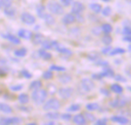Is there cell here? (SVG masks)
<instances>
[{
  "mask_svg": "<svg viewBox=\"0 0 131 125\" xmlns=\"http://www.w3.org/2000/svg\"><path fill=\"white\" fill-rule=\"evenodd\" d=\"M48 97V92L44 89H35L31 94V99L36 105H41Z\"/></svg>",
  "mask_w": 131,
  "mask_h": 125,
  "instance_id": "obj_1",
  "label": "cell"
},
{
  "mask_svg": "<svg viewBox=\"0 0 131 125\" xmlns=\"http://www.w3.org/2000/svg\"><path fill=\"white\" fill-rule=\"evenodd\" d=\"M94 88V83L92 80L90 79H83L81 81L80 86H79V89L81 90V93L84 94L87 92H90L92 91Z\"/></svg>",
  "mask_w": 131,
  "mask_h": 125,
  "instance_id": "obj_2",
  "label": "cell"
},
{
  "mask_svg": "<svg viewBox=\"0 0 131 125\" xmlns=\"http://www.w3.org/2000/svg\"><path fill=\"white\" fill-rule=\"evenodd\" d=\"M48 9L53 14L55 15H62L64 13V8L61 5V4L56 2H50L47 5Z\"/></svg>",
  "mask_w": 131,
  "mask_h": 125,
  "instance_id": "obj_3",
  "label": "cell"
},
{
  "mask_svg": "<svg viewBox=\"0 0 131 125\" xmlns=\"http://www.w3.org/2000/svg\"><path fill=\"white\" fill-rule=\"evenodd\" d=\"M113 76H114V72L108 66L104 68L102 73L92 75V78L94 79H101L104 77H113Z\"/></svg>",
  "mask_w": 131,
  "mask_h": 125,
  "instance_id": "obj_4",
  "label": "cell"
},
{
  "mask_svg": "<svg viewBox=\"0 0 131 125\" xmlns=\"http://www.w3.org/2000/svg\"><path fill=\"white\" fill-rule=\"evenodd\" d=\"M61 107V104L58 100L55 99H51L48 100L43 106V109L45 111H50V110H58Z\"/></svg>",
  "mask_w": 131,
  "mask_h": 125,
  "instance_id": "obj_5",
  "label": "cell"
},
{
  "mask_svg": "<svg viewBox=\"0 0 131 125\" xmlns=\"http://www.w3.org/2000/svg\"><path fill=\"white\" fill-rule=\"evenodd\" d=\"M21 20L23 23L28 25H31L35 22V18L28 12H24L21 15Z\"/></svg>",
  "mask_w": 131,
  "mask_h": 125,
  "instance_id": "obj_6",
  "label": "cell"
},
{
  "mask_svg": "<svg viewBox=\"0 0 131 125\" xmlns=\"http://www.w3.org/2000/svg\"><path fill=\"white\" fill-rule=\"evenodd\" d=\"M21 120L19 118L12 117V118H2L0 119V124L2 125H9V124H20Z\"/></svg>",
  "mask_w": 131,
  "mask_h": 125,
  "instance_id": "obj_7",
  "label": "cell"
},
{
  "mask_svg": "<svg viewBox=\"0 0 131 125\" xmlns=\"http://www.w3.org/2000/svg\"><path fill=\"white\" fill-rule=\"evenodd\" d=\"M74 92V90L72 88H61L58 90V95L59 96L63 99H69Z\"/></svg>",
  "mask_w": 131,
  "mask_h": 125,
  "instance_id": "obj_8",
  "label": "cell"
},
{
  "mask_svg": "<svg viewBox=\"0 0 131 125\" xmlns=\"http://www.w3.org/2000/svg\"><path fill=\"white\" fill-rule=\"evenodd\" d=\"M127 105V100L123 98H118L110 102V105L112 108H122Z\"/></svg>",
  "mask_w": 131,
  "mask_h": 125,
  "instance_id": "obj_9",
  "label": "cell"
},
{
  "mask_svg": "<svg viewBox=\"0 0 131 125\" xmlns=\"http://www.w3.org/2000/svg\"><path fill=\"white\" fill-rule=\"evenodd\" d=\"M84 10V5L82 3H81L79 2H74V4L72 5V8H71V12L74 15L81 14Z\"/></svg>",
  "mask_w": 131,
  "mask_h": 125,
  "instance_id": "obj_10",
  "label": "cell"
},
{
  "mask_svg": "<svg viewBox=\"0 0 131 125\" xmlns=\"http://www.w3.org/2000/svg\"><path fill=\"white\" fill-rule=\"evenodd\" d=\"M76 21V17L73 13H69L65 15L62 18V22L64 24H71Z\"/></svg>",
  "mask_w": 131,
  "mask_h": 125,
  "instance_id": "obj_11",
  "label": "cell"
},
{
  "mask_svg": "<svg viewBox=\"0 0 131 125\" xmlns=\"http://www.w3.org/2000/svg\"><path fill=\"white\" fill-rule=\"evenodd\" d=\"M18 35L24 39L29 40L33 37V34L31 31L27 30V29H20L18 32Z\"/></svg>",
  "mask_w": 131,
  "mask_h": 125,
  "instance_id": "obj_12",
  "label": "cell"
},
{
  "mask_svg": "<svg viewBox=\"0 0 131 125\" xmlns=\"http://www.w3.org/2000/svg\"><path fill=\"white\" fill-rule=\"evenodd\" d=\"M2 37L3 38H5V39L8 40V41H10V42L15 44H19L21 43L20 39H18V38L17 37H15V35L11 34H8V33H7V34H2Z\"/></svg>",
  "mask_w": 131,
  "mask_h": 125,
  "instance_id": "obj_13",
  "label": "cell"
},
{
  "mask_svg": "<svg viewBox=\"0 0 131 125\" xmlns=\"http://www.w3.org/2000/svg\"><path fill=\"white\" fill-rule=\"evenodd\" d=\"M111 121L115 123H119L121 124H127L129 122V120L124 117V116H119V115H115V116H112L111 118Z\"/></svg>",
  "mask_w": 131,
  "mask_h": 125,
  "instance_id": "obj_14",
  "label": "cell"
},
{
  "mask_svg": "<svg viewBox=\"0 0 131 125\" xmlns=\"http://www.w3.org/2000/svg\"><path fill=\"white\" fill-rule=\"evenodd\" d=\"M72 78L69 74L67 73H64V74H61L58 76V80L62 84H68L71 81Z\"/></svg>",
  "mask_w": 131,
  "mask_h": 125,
  "instance_id": "obj_15",
  "label": "cell"
},
{
  "mask_svg": "<svg viewBox=\"0 0 131 125\" xmlns=\"http://www.w3.org/2000/svg\"><path fill=\"white\" fill-rule=\"evenodd\" d=\"M38 55L45 60H49L52 57V55L50 53L47 52L45 49H40L38 50Z\"/></svg>",
  "mask_w": 131,
  "mask_h": 125,
  "instance_id": "obj_16",
  "label": "cell"
},
{
  "mask_svg": "<svg viewBox=\"0 0 131 125\" xmlns=\"http://www.w3.org/2000/svg\"><path fill=\"white\" fill-rule=\"evenodd\" d=\"M73 121H74V123L80 125L85 124L86 122H87L85 118H84V115H75L73 118Z\"/></svg>",
  "mask_w": 131,
  "mask_h": 125,
  "instance_id": "obj_17",
  "label": "cell"
},
{
  "mask_svg": "<svg viewBox=\"0 0 131 125\" xmlns=\"http://www.w3.org/2000/svg\"><path fill=\"white\" fill-rule=\"evenodd\" d=\"M43 18L45 19V23L48 25H53L54 24V22H55L54 18L51 15H50V14H46L45 13V15Z\"/></svg>",
  "mask_w": 131,
  "mask_h": 125,
  "instance_id": "obj_18",
  "label": "cell"
},
{
  "mask_svg": "<svg viewBox=\"0 0 131 125\" xmlns=\"http://www.w3.org/2000/svg\"><path fill=\"white\" fill-rule=\"evenodd\" d=\"M0 111L5 114H11L12 112V108L7 104L0 103Z\"/></svg>",
  "mask_w": 131,
  "mask_h": 125,
  "instance_id": "obj_19",
  "label": "cell"
},
{
  "mask_svg": "<svg viewBox=\"0 0 131 125\" xmlns=\"http://www.w3.org/2000/svg\"><path fill=\"white\" fill-rule=\"evenodd\" d=\"M43 40H44V37L41 34H35L33 36L32 42L35 44H40L43 42Z\"/></svg>",
  "mask_w": 131,
  "mask_h": 125,
  "instance_id": "obj_20",
  "label": "cell"
},
{
  "mask_svg": "<svg viewBox=\"0 0 131 125\" xmlns=\"http://www.w3.org/2000/svg\"><path fill=\"white\" fill-rule=\"evenodd\" d=\"M14 54L17 57H25L27 54V50L25 47L19 48V49L15 50Z\"/></svg>",
  "mask_w": 131,
  "mask_h": 125,
  "instance_id": "obj_21",
  "label": "cell"
},
{
  "mask_svg": "<svg viewBox=\"0 0 131 125\" xmlns=\"http://www.w3.org/2000/svg\"><path fill=\"white\" fill-rule=\"evenodd\" d=\"M15 12H16V10L15 8H12V7H8V8H4V14L6 15V16H8V17H13L15 15Z\"/></svg>",
  "mask_w": 131,
  "mask_h": 125,
  "instance_id": "obj_22",
  "label": "cell"
},
{
  "mask_svg": "<svg viewBox=\"0 0 131 125\" xmlns=\"http://www.w3.org/2000/svg\"><path fill=\"white\" fill-rule=\"evenodd\" d=\"M36 11H37V14L38 15L39 18H43L45 15V8L44 5H38L36 8Z\"/></svg>",
  "mask_w": 131,
  "mask_h": 125,
  "instance_id": "obj_23",
  "label": "cell"
},
{
  "mask_svg": "<svg viewBox=\"0 0 131 125\" xmlns=\"http://www.w3.org/2000/svg\"><path fill=\"white\" fill-rule=\"evenodd\" d=\"M45 117L48 120H58L60 117V115L58 112H48L45 114Z\"/></svg>",
  "mask_w": 131,
  "mask_h": 125,
  "instance_id": "obj_24",
  "label": "cell"
},
{
  "mask_svg": "<svg viewBox=\"0 0 131 125\" xmlns=\"http://www.w3.org/2000/svg\"><path fill=\"white\" fill-rule=\"evenodd\" d=\"M18 101L21 104H27L29 102V97L27 94L25 93H21L18 96Z\"/></svg>",
  "mask_w": 131,
  "mask_h": 125,
  "instance_id": "obj_25",
  "label": "cell"
},
{
  "mask_svg": "<svg viewBox=\"0 0 131 125\" xmlns=\"http://www.w3.org/2000/svg\"><path fill=\"white\" fill-rule=\"evenodd\" d=\"M101 57L100 56V53L96 52V51H94V52H91L88 55V58L90 60H92V61H97V60H99Z\"/></svg>",
  "mask_w": 131,
  "mask_h": 125,
  "instance_id": "obj_26",
  "label": "cell"
},
{
  "mask_svg": "<svg viewBox=\"0 0 131 125\" xmlns=\"http://www.w3.org/2000/svg\"><path fill=\"white\" fill-rule=\"evenodd\" d=\"M41 86H42L41 82L39 81V80H35V81H33V82L30 84L29 89H35H35H38L41 88Z\"/></svg>",
  "mask_w": 131,
  "mask_h": 125,
  "instance_id": "obj_27",
  "label": "cell"
},
{
  "mask_svg": "<svg viewBox=\"0 0 131 125\" xmlns=\"http://www.w3.org/2000/svg\"><path fill=\"white\" fill-rule=\"evenodd\" d=\"M111 90L115 92V93H117V94H121L123 92V88L121 85L119 84H113L111 86Z\"/></svg>",
  "mask_w": 131,
  "mask_h": 125,
  "instance_id": "obj_28",
  "label": "cell"
},
{
  "mask_svg": "<svg viewBox=\"0 0 131 125\" xmlns=\"http://www.w3.org/2000/svg\"><path fill=\"white\" fill-rule=\"evenodd\" d=\"M56 50H57L58 52L62 53V54H64V55H68V56H70V55L72 54V52H71V50H69V49H68V48H66V47H61V46H60Z\"/></svg>",
  "mask_w": 131,
  "mask_h": 125,
  "instance_id": "obj_29",
  "label": "cell"
},
{
  "mask_svg": "<svg viewBox=\"0 0 131 125\" xmlns=\"http://www.w3.org/2000/svg\"><path fill=\"white\" fill-rule=\"evenodd\" d=\"M126 52V50L123 48L121 47H117L115 48L114 50H111V51L110 52V55L111 56H114V55H118V54H123Z\"/></svg>",
  "mask_w": 131,
  "mask_h": 125,
  "instance_id": "obj_30",
  "label": "cell"
},
{
  "mask_svg": "<svg viewBox=\"0 0 131 125\" xmlns=\"http://www.w3.org/2000/svg\"><path fill=\"white\" fill-rule=\"evenodd\" d=\"M90 8H91L94 12H95V13H99V12H101L102 7H101V5H99V4L93 3V4H91V5H90Z\"/></svg>",
  "mask_w": 131,
  "mask_h": 125,
  "instance_id": "obj_31",
  "label": "cell"
},
{
  "mask_svg": "<svg viewBox=\"0 0 131 125\" xmlns=\"http://www.w3.org/2000/svg\"><path fill=\"white\" fill-rule=\"evenodd\" d=\"M99 105L97 103H89V104H87L86 105V108L88 110V111H96L99 108Z\"/></svg>",
  "mask_w": 131,
  "mask_h": 125,
  "instance_id": "obj_32",
  "label": "cell"
},
{
  "mask_svg": "<svg viewBox=\"0 0 131 125\" xmlns=\"http://www.w3.org/2000/svg\"><path fill=\"white\" fill-rule=\"evenodd\" d=\"M84 117L86 121H88L89 123H92L95 121V117L91 113H88V112L84 113Z\"/></svg>",
  "mask_w": 131,
  "mask_h": 125,
  "instance_id": "obj_33",
  "label": "cell"
},
{
  "mask_svg": "<svg viewBox=\"0 0 131 125\" xmlns=\"http://www.w3.org/2000/svg\"><path fill=\"white\" fill-rule=\"evenodd\" d=\"M12 0H0V8H5L11 6Z\"/></svg>",
  "mask_w": 131,
  "mask_h": 125,
  "instance_id": "obj_34",
  "label": "cell"
},
{
  "mask_svg": "<svg viewBox=\"0 0 131 125\" xmlns=\"http://www.w3.org/2000/svg\"><path fill=\"white\" fill-rule=\"evenodd\" d=\"M101 29H102V31H103L104 33H106V34H110V33L112 31V30H113L112 26H111L110 24H104L101 26Z\"/></svg>",
  "mask_w": 131,
  "mask_h": 125,
  "instance_id": "obj_35",
  "label": "cell"
},
{
  "mask_svg": "<svg viewBox=\"0 0 131 125\" xmlns=\"http://www.w3.org/2000/svg\"><path fill=\"white\" fill-rule=\"evenodd\" d=\"M102 42L105 44V45H110L112 43V37L106 34L102 37Z\"/></svg>",
  "mask_w": 131,
  "mask_h": 125,
  "instance_id": "obj_36",
  "label": "cell"
},
{
  "mask_svg": "<svg viewBox=\"0 0 131 125\" xmlns=\"http://www.w3.org/2000/svg\"><path fill=\"white\" fill-rule=\"evenodd\" d=\"M41 45L43 47L44 49L45 50H50L52 49V44H51V40H43V42L41 43Z\"/></svg>",
  "mask_w": 131,
  "mask_h": 125,
  "instance_id": "obj_37",
  "label": "cell"
},
{
  "mask_svg": "<svg viewBox=\"0 0 131 125\" xmlns=\"http://www.w3.org/2000/svg\"><path fill=\"white\" fill-rule=\"evenodd\" d=\"M52 77H53V73H52V72H51V70L45 71V72L42 74V78H43L44 79L48 80V79H52Z\"/></svg>",
  "mask_w": 131,
  "mask_h": 125,
  "instance_id": "obj_38",
  "label": "cell"
},
{
  "mask_svg": "<svg viewBox=\"0 0 131 125\" xmlns=\"http://www.w3.org/2000/svg\"><path fill=\"white\" fill-rule=\"evenodd\" d=\"M80 108H81L80 105H78V104H74V105H71L67 109V111L68 112H78V111L80 110Z\"/></svg>",
  "mask_w": 131,
  "mask_h": 125,
  "instance_id": "obj_39",
  "label": "cell"
},
{
  "mask_svg": "<svg viewBox=\"0 0 131 125\" xmlns=\"http://www.w3.org/2000/svg\"><path fill=\"white\" fill-rule=\"evenodd\" d=\"M50 70H53V71H58V72H61V71H64L65 68L63 66H57V65H52L50 66Z\"/></svg>",
  "mask_w": 131,
  "mask_h": 125,
  "instance_id": "obj_40",
  "label": "cell"
},
{
  "mask_svg": "<svg viewBox=\"0 0 131 125\" xmlns=\"http://www.w3.org/2000/svg\"><path fill=\"white\" fill-rule=\"evenodd\" d=\"M95 64L97 66H103V67H107V66H109V63L108 62L105 61V60H97Z\"/></svg>",
  "mask_w": 131,
  "mask_h": 125,
  "instance_id": "obj_41",
  "label": "cell"
},
{
  "mask_svg": "<svg viewBox=\"0 0 131 125\" xmlns=\"http://www.w3.org/2000/svg\"><path fill=\"white\" fill-rule=\"evenodd\" d=\"M102 14H103V15L105 16V17L110 16L111 14V7H110V6L105 7V8L103 9V11H102Z\"/></svg>",
  "mask_w": 131,
  "mask_h": 125,
  "instance_id": "obj_42",
  "label": "cell"
},
{
  "mask_svg": "<svg viewBox=\"0 0 131 125\" xmlns=\"http://www.w3.org/2000/svg\"><path fill=\"white\" fill-rule=\"evenodd\" d=\"M21 76H22L23 77H25V78H26V79H30V78L32 77L31 73H30L27 70H22L21 71Z\"/></svg>",
  "mask_w": 131,
  "mask_h": 125,
  "instance_id": "obj_43",
  "label": "cell"
},
{
  "mask_svg": "<svg viewBox=\"0 0 131 125\" xmlns=\"http://www.w3.org/2000/svg\"><path fill=\"white\" fill-rule=\"evenodd\" d=\"M22 89H23L22 85H14V86H12L10 87V89L12 91H14V92H18V91L21 90Z\"/></svg>",
  "mask_w": 131,
  "mask_h": 125,
  "instance_id": "obj_44",
  "label": "cell"
},
{
  "mask_svg": "<svg viewBox=\"0 0 131 125\" xmlns=\"http://www.w3.org/2000/svg\"><path fill=\"white\" fill-rule=\"evenodd\" d=\"M122 33L125 35H131V27L125 26L122 30Z\"/></svg>",
  "mask_w": 131,
  "mask_h": 125,
  "instance_id": "obj_45",
  "label": "cell"
},
{
  "mask_svg": "<svg viewBox=\"0 0 131 125\" xmlns=\"http://www.w3.org/2000/svg\"><path fill=\"white\" fill-rule=\"evenodd\" d=\"M48 92H49V93H51V95H53V94L57 91L56 87H55L54 85H51V84L48 86Z\"/></svg>",
  "mask_w": 131,
  "mask_h": 125,
  "instance_id": "obj_46",
  "label": "cell"
},
{
  "mask_svg": "<svg viewBox=\"0 0 131 125\" xmlns=\"http://www.w3.org/2000/svg\"><path fill=\"white\" fill-rule=\"evenodd\" d=\"M61 118L63 121H69L71 119V115L70 114H63V115H61Z\"/></svg>",
  "mask_w": 131,
  "mask_h": 125,
  "instance_id": "obj_47",
  "label": "cell"
},
{
  "mask_svg": "<svg viewBox=\"0 0 131 125\" xmlns=\"http://www.w3.org/2000/svg\"><path fill=\"white\" fill-rule=\"evenodd\" d=\"M114 79H115V80H117V81H118V82H125L127 79L123 76H121V75H117V76H114Z\"/></svg>",
  "mask_w": 131,
  "mask_h": 125,
  "instance_id": "obj_48",
  "label": "cell"
},
{
  "mask_svg": "<svg viewBox=\"0 0 131 125\" xmlns=\"http://www.w3.org/2000/svg\"><path fill=\"white\" fill-rule=\"evenodd\" d=\"M107 123V119L106 118H102V119H100L97 121L96 124L97 125H106Z\"/></svg>",
  "mask_w": 131,
  "mask_h": 125,
  "instance_id": "obj_49",
  "label": "cell"
},
{
  "mask_svg": "<svg viewBox=\"0 0 131 125\" xmlns=\"http://www.w3.org/2000/svg\"><path fill=\"white\" fill-rule=\"evenodd\" d=\"M111 51V47L107 45V47H104V48L102 50V53H103V54H107V53H109Z\"/></svg>",
  "mask_w": 131,
  "mask_h": 125,
  "instance_id": "obj_50",
  "label": "cell"
},
{
  "mask_svg": "<svg viewBox=\"0 0 131 125\" xmlns=\"http://www.w3.org/2000/svg\"><path fill=\"white\" fill-rule=\"evenodd\" d=\"M100 92H101L104 95L107 96V97H109V96L111 95L110 92H109L107 89H100Z\"/></svg>",
  "mask_w": 131,
  "mask_h": 125,
  "instance_id": "obj_51",
  "label": "cell"
},
{
  "mask_svg": "<svg viewBox=\"0 0 131 125\" xmlns=\"http://www.w3.org/2000/svg\"><path fill=\"white\" fill-rule=\"evenodd\" d=\"M60 1L62 3V5H64V6H69L73 2V0H60Z\"/></svg>",
  "mask_w": 131,
  "mask_h": 125,
  "instance_id": "obj_52",
  "label": "cell"
},
{
  "mask_svg": "<svg viewBox=\"0 0 131 125\" xmlns=\"http://www.w3.org/2000/svg\"><path fill=\"white\" fill-rule=\"evenodd\" d=\"M124 41H127V42H130L131 43V35H127L126 37H124L123 38Z\"/></svg>",
  "mask_w": 131,
  "mask_h": 125,
  "instance_id": "obj_53",
  "label": "cell"
},
{
  "mask_svg": "<svg viewBox=\"0 0 131 125\" xmlns=\"http://www.w3.org/2000/svg\"><path fill=\"white\" fill-rule=\"evenodd\" d=\"M93 32H94V34H96V35H98V34H100V33H101L100 31H97V28L94 29V30H93Z\"/></svg>",
  "mask_w": 131,
  "mask_h": 125,
  "instance_id": "obj_54",
  "label": "cell"
},
{
  "mask_svg": "<svg viewBox=\"0 0 131 125\" xmlns=\"http://www.w3.org/2000/svg\"><path fill=\"white\" fill-rule=\"evenodd\" d=\"M46 124H48V125H53V124H54V122H48V123H47Z\"/></svg>",
  "mask_w": 131,
  "mask_h": 125,
  "instance_id": "obj_55",
  "label": "cell"
},
{
  "mask_svg": "<svg viewBox=\"0 0 131 125\" xmlns=\"http://www.w3.org/2000/svg\"><path fill=\"white\" fill-rule=\"evenodd\" d=\"M37 124L36 123H29V124H28V125H36Z\"/></svg>",
  "mask_w": 131,
  "mask_h": 125,
  "instance_id": "obj_56",
  "label": "cell"
},
{
  "mask_svg": "<svg viewBox=\"0 0 131 125\" xmlns=\"http://www.w3.org/2000/svg\"><path fill=\"white\" fill-rule=\"evenodd\" d=\"M128 49H129V50H130V51H131V45H130V46H129Z\"/></svg>",
  "mask_w": 131,
  "mask_h": 125,
  "instance_id": "obj_57",
  "label": "cell"
},
{
  "mask_svg": "<svg viewBox=\"0 0 131 125\" xmlns=\"http://www.w3.org/2000/svg\"><path fill=\"white\" fill-rule=\"evenodd\" d=\"M102 1H104V2H109V1H111V0H102Z\"/></svg>",
  "mask_w": 131,
  "mask_h": 125,
  "instance_id": "obj_58",
  "label": "cell"
},
{
  "mask_svg": "<svg viewBox=\"0 0 131 125\" xmlns=\"http://www.w3.org/2000/svg\"><path fill=\"white\" fill-rule=\"evenodd\" d=\"M128 88V89L130 90V91H131V87H127Z\"/></svg>",
  "mask_w": 131,
  "mask_h": 125,
  "instance_id": "obj_59",
  "label": "cell"
}]
</instances>
